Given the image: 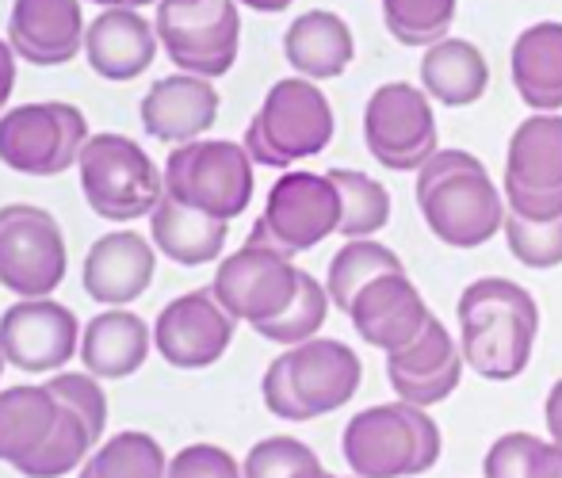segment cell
Returning <instances> with one entry per match:
<instances>
[{"instance_id": "cell-37", "label": "cell", "mask_w": 562, "mask_h": 478, "mask_svg": "<svg viewBox=\"0 0 562 478\" xmlns=\"http://www.w3.org/2000/svg\"><path fill=\"white\" fill-rule=\"evenodd\" d=\"M505 245L525 268H559L562 265V219L555 222H528L520 214H505Z\"/></svg>"}, {"instance_id": "cell-11", "label": "cell", "mask_w": 562, "mask_h": 478, "mask_svg": "<svg viewBox=\"0 0 562 478\" xmlns=\"http://www.w3.org/2000/svg\"><path fill=\"white\" fill-rule=\"evenodd\" d=\"M363 142L383 169L422 173V165L440 149V126L429 92L406 81L379 85L363 108Z\"/></svg>"}, {"instance_id": "cell-2", "label": "cell", "mask_w": 562, "mask_h": 478, "mask_svg": "<svg viewBox=\"0 0 562 478\" xmlns=\"http://www.w3.org/2000/svg\"><path fill=\"white\" fill-rule=\"evenodd\" d=\"M417 207L437 242L451 249H479L505 230V191L486 165L467 149L440 146L417 173Z\"/></svg>"}, {"instance_id": "cell-15", "label": "cell", "mask_w": 562, "mask_h": 478, "mask_svg": "<svg viewBox=\"0 0 562 478\" xmlns=\"http://www.w3.org/2000/svg\"><path fill=\"white\" fill-rule=\"evenodd\" d=\"M234 318L223 310L211 287L188 291L172 299L154 322V348L165 356V364L180 371L211 368L226 356L234 341Z\"/></svg>"}, {"instance_id": "cell-26", "label": "cell", "mask_w": 562, "mask_h": 478, "mask_svg": "<svg viewBox=\"0 0 562 478\" xmlns=\"http://www.w3.org/2000/svg\"><path fill=\"white\" fill-rule=\"evenodd\" d=\"M61 402L50 387H8L0 390V464L20 471L54 436Z\"/></svg>"}, {"instance_id": "cell-23", "label": "cell", "mask_w": 562, "mask_h": 478, "mask_svg": "<svg viewBox=\"0 0 562 478\" xmlns=\"http://www.w3.org/2000/svg\"><path fill=\"white\" fill-rule=\"evenodd\" d=\"M509 74L517 96L536 115L562 111V23L540 20L517 35L509 54Z\"/></svg>"}, {"instance_id": "cell-29", "label": "cell", "mask_w": 562, "mask_h": 478, "mask_svg": "<svg viewBox=\"0 0 562 478\" xmlns=\"http://www.w3.org/2000/svg\"><path fill=\"white\" fill-rule=\"evenodd\" d=\"M386 273H406L398 253H394L391 245L375 242V237H356V242L340 245V249L334 253V260H329L326 291H329V299H334V307L348 314V307L356 302V294Z\"/></svg>"}, {"instance_id": "cell-17", "label": "cell", "mask_w": 562, "mask_h": 478, "mask_svg": "<svg viewBox=\"0 0 562 478\" xmlns=\"http://www.w3.org/2000/svg\"><path fill=\"white\" fill-rule=\"evenodd\" d=\"M348 322L360 333V341L391 356L432 322V310L406 273H386L356 294V302L348 307Z\"/></svg>"}, {"instance_id": "cell-44", "label": "cell", "mask_w": 562, "mask_h": 478, "mask_svg": "<svg viewBox=\"0 0 562 478\" xmlns=\"http://www.w3.org/2000/svg\"><path fill=\"white\" fill-rule=\"evenodd\" d=\"M92 4H100V8H146V4H161V0H92Z\"/></svg>"}, {"instance_id": "cell-14", "label": "cell", "mask_w": 562, "mask_h": 478, "mask_svg": "<svg viewBox=\"0 0 562 478\" xmlns=\"http://www.w3.org/2000/svg\"><path fill=\"white\" fill-rule=\"evenodd\" d=\"M0 353L12 368L54 376L81 353V322L54 299H20L0 318Z\"/></svg>"}, {"instance_id": "cell-1", "label": "cell", "mask_w": 562, "mask_h": 478, "mask_svg": "<svg viewBox=\"0 0 562 478\" xmlns=\"http://www.w3.org/2000/svg\"><path fill=\"white\" fill-rule=\"evenodd\" d=\"M459 353L474 376L509 382L532 364L540 307L536 294L505 276H482L467 284L456 302Z\"/></svg>"}, {"instance_id": "cell-40", "label": "cell", "mask_w": 562, "mask_h": 478, "mask_svg": "<svg viewBox=\"0 0 562 478\" xmlns=\"http://www.w3.org/2000/svg\"><path fill=\"white\" fill-rule=\"evenodd\" d=\"M505 191V203H509L513 214L528 222H555L562 219V191H525V188H513L502 185Z\"/></svg>"}, {"instance_id": "cell-24", "label": "cell", "mask_w": 562, "mask_h": 478, "mask_svg": "<svg viewBox=\"0 0 562 478\" xmlns=\"http://www.w3.org/2000/svg\"><path fill=\"white\" fill-rule=\"evenodd\" d=\"M154 348V325H146L138 314L115 307L97 314L81 330V364L97 379H126L146 364Z\"/></svg>"}, {"instance_id": "cell-3", "label": "cell", "mask_w": 562, "mask_h": 478, "mask_svg": "<svg viewBox=\"0 0 562 478\" xmlns=\"http://www.w3.org/2000/svg\"><path fill=\"white\" fill-rule=\"evenodd\" d=\"M360 379L363 364L345 341L314 337L268 364L260 394L280 421H314L352 402Z\"/></svg>"}, {"instance_id": "cell-32", "label": "cell", "mask_w": 562, "mask_h": 478, "mask_svg": "<svg viewBox=\"0 0 562 478\" xmlns=\"http://www.w3.org/2000/svg\"><path fill=\"white\" fill-rule=\"evenodd\" d=\"M482 478H562V456L548 436L505 433L490 444Z\"/></svg>"}, {"instance_id": "cell-30", "label": "cell", "mask_w": 562, "mask_h": 478, "mask_svg": "<svg viewBox=\"0 0 562 478\" xmlns=\"http://www.w3.org/2000/svg\"><path fill=\"white\" fill-rule=\"evenodd\" d=\"M169 475V456L149 433H115L112 441H104L77 478H165Z\"/></svg>"}, {"instance_id": "cell-36", "label": "cell", "mask_w": 562, "mask_h": 478, "mask_svg": "<svg viewBox=\"0 0 562 478\" xmlns=\"http://www.w3.org/2000/svg\"><path fill=\"white\" fill-rule=\"evenodd\" d=\"M245 478H326L318 452L295 436H268L249 448L241 464Z\"/></svg>"}, {"instance_id": "cell-10", "label": "cell", "mask_w": 562, "mask_h": 478, "mask_svg": "<svg viewBox=\"0 0 562 478\" xmlns=\"http://www.w3.org/2000/svg\"><path fill=\"white\" fill-rule=\"evenodd\" d=\"M89 123L74 103H23L0 115V162L23 177H58L81 162Z\"/></svg>"}, {"instance_id": "cell-46", "label": "cell", "mask_w": 562, "mask_h": 478, "mask_svg": "<svg viewBox=\"0 0 562 478\" xmlns=\"http://www.w3.org/2000/svg\"><path fill=\"white\" fill-rule=\"evenodd\" d=\"M326 478H340V475H329V471H326ZM352 478H356V475H352Z\"/></svg>"}, {"instance_id": "cell-9", "label": "cell", "mask_w": 562, "mask_h": 478, "mask_svg": "<svg viewBox=\"0 0 562 478\" xmlns=\"http://www.w3.org/2000/svg\"><path fill=\"white\" fill-rule=\"evenodd\" d=\"M340 230V191L329 173H303L288 169L268 191V203L260 219L252 222V245L295 257Z\"/></svg>"}, {"instance_id": "cell-18", "label": "cell", "mask_w": 562, "mask_h": 478, "mask_svg": "<svg viewBox=\"0 0 562 478\" xmlns=\"http://www.w3.org/2000/svg\"><path fill=\"white\" fill-rule=\"evenodd\" d=\"M81 0H15L8 46L27 66H66L85 51Z\"/></svg>"}, {"instance_id": "cell-27", "label": "cell", "mask_w": 562, "mask_h": 478, "mask_svg": "<svg viewBox=\"0 0 562 478\" xmlns=\"http://www.w3.org/2000/svg\"><path fill=\"white\" fill-rule=\"evenodd\" d=\"M502 185L525 191H562V115H528L513 131Z\"/></svg>"}, {"instance_id": "cell-7", "label": "cell", "mask_w": 562, "mask_h": 478, "mask_svg": "<svg viewBox=\"0 0 562 478\" xmlns=\"http://www.w3.org/2000/svg\"><path fill=\"white\" fill-rule=\"evenodd\" d=\"M165 196L211 219H237L252 203V157L241 142L200 138L165 157Z\"/></svg>"}, {"instance_id": "cell-8", "label": "cell", "mask_w": 562, "mask_h": 478, "mask_svg": "<svg viewBox=\"0 0 562 478\" xmlns=\"http://www.w3.org/2000/svg\"><path fill=\"white\" fill-rule=\"evenodd\" d=\"M154 27L172 66L207 81L226 77L241 51L237 0H161Z\"/></svg>"}, {"instance_id": "cell-21", "label": "cell", "mask_w": 562, "mask_h": 478, "mask_svg": "<svg viewBox=\"0 0 562 478\" xmlns=\"http://www.w3.org/2000/svg\"><path fill=\"white\" fill-rule=\"evenodd\" d=\"M157 27L134 8H104L85 31V58L92 74L104 81H134L142 77L157 58Z\"/></svg>"}, {"instance_id": "cell-34", "label": "cell", "mask_w": 562, "mask_h": 478, "mask_svg": "<svg viewBox=\"0 0 562 478\" xmlns=\"http://www.w3.org/2000/svg\"><path fill=\"white\" fill-rule=\"evenodd\" d=\"M329 291L326 284H318L311 273H303V280H299V294L291 299V307L283 310L280 318H272V322L257 325V333L265 341H276V345H306V341L318 337V330L326 325V314H329Z\"/></svg>"}, {"instance_id": "cell-38", "label": "cell", "mask_w": 562, "mask_h": 478, "mask_svg": "<svg viewBox=\"0 0 562 478\" xmlns=\"http://www.w3.org/2000/svg\"><path fill=\"white\" fill-rule=\"evenodd\" d=\"M46 387L54 390V398H58L66 410H74L77 418L89 425V433L97 436V444H100L104 425H108V398H104V390H100V379L89 376V371H58Z\"/></svg>"}, {"instance_id": "cell-42", "label": "cell", "mask_w": 562, "mask_h": 478, "mask_svg": "<svg viewBox=\"0 0 562 478\" xmlns=\"http://www.w3.org/2000/svg\"><path fill=\"white\" fill-rule=\"evenodd\" d=\"M12 89H15V51L0 38V111H4Z\"/></svg>"}, {"instance_id": "cell-35", "label": "cell", "mask_w": 562, "mask_h": 478, "mask_svg": "<svg viewBox=\"0 0 562 478\" xmlns=\"http://www.w3.org/2000/svg\"><path fill=\"white\" fill-rule=\"evenodd\" d=\"M92 448H97V436L89 433V425H85L74 410L61 405L54 436L46 441V448L38 452L35 459H27V464L20 467V475L23 478H61L69 471H81L85 459L92 456Z\"/></svg>"}, {"instance_id": "cell-13", "label": "cell", "mask_w": 562, "mask_h": 478, "mask_svg": "<svg viewBox=\"0 0 562 478\" xmlns=\"http://www.w3.org/2000/svg\"><path fill=\"white\" fill-rule=\"evenodd\" d=\"M299 280H303V268L291 265V257L268 245L245 242L218 265L211 291L234 322H249L257 330L291 307V299L299 294Z\"/></svg>"}, {"instance_id": "cell-6", "label": "cell", "mask_w": 562, "mask_h": 478, "mask_svg": "<svg viewBox=\"0 0 562 478\" xmlns=\"http://www.w3.org/2000/svg\"><path fill=\"white\" fill-rule=\"evenodd\" d=\"M77 169H81L85 203L108 222L146 219L165 196V173L126 134H92L85 142Z\"/></svg>"}, {"instance_id": "cell-12", "label": "cell", "mask_w": 562, "mask_h": 478, "mask_svg": "<svg viewBox=\"0 0 562 478\" xmlns=\"http://www.w3.org/2000/svg\"><path fill=\"white\" fill-rule=\"evenodd\" d=\"M66 237L50 211L35 203L0 207V287L15 299H50L66 280Z\"/></svg>"}, {"instance_id": "cell-43", "label": "cell", "mask_w": 562, "mask_h": 478, "mask_svg": "<svg viewBox=\"0 0 562 478\" xmlns=\"http://www.w3.org/2000/svg\"><path fill=\"white\" fill-rule=\"evenodd\" d=\"M241 8H252V12H265V15H276L283 12V8H291L295 0H237Z\"/></svg>"}, {"instance_id": "cell-31", "label": "cell", "mask_w": 562, "mask_h": 478, "mask_svg": "<svg viewBox=\"0 0 562 478\" xmlns=\"http://www.w3.org/2000/svg\"><path fill=\"white\" fill-rule=\"evenodd\" d=\"M329 180L340 191V237H375L391 222V191L360 169H329Z\"/></svg>"}, {"instance_id": "cell-19", "label": "cell", "mask_w": 562, "mask_h": 478, "mask_svg": "<svg viewBox=\"0 0 562 478\" xmlns=\"http://www.w3.org/2000/svg\"><path fill=\"white\" fill-rule=\"evenodd\" d=\"M154 268H157L154 242L134 234V230H115V234L97 237L92 249L85 253L81 287L100 307L115 310L146 294V287L154 284Z\"/></svg>"}, {"instance_id": "cell-41", "label": "cell", "mask_w": 562, "mask_h": 478, "mask_svg": "<svg viewBox=\"0 0 562 478\" xmlns=\"http://www.w3.org/2000/svg\"><path fill=\"white\" fill-rule=\"evenodd\" d=\"M543 421H548V441L559 448L562 456V379L548 390V402H543Z\"/></svg>"}, {"instance_id": "cell-4", "label": "cell", "mask_w": 562, "mask_h": 478, "mask_svg": "<svg viewBox=\"0 0 562 478\" xmlns=\"http://www.w3.org/2000/svg\"><path fill=\"white\" fill-rule=\"evenodd\" d=\"M340 452L356 478H414L440 464L445 436L429 410L386 402L368 405L348 421Z\"/></svg>"}, {"instance_id": "cell-22", "label": "cell", "mask_w": 562, "mask_h": 478, "mask_svg": "<svg viewBox=\"0 0 562 478\" xmlns=\"http://www.w3.org/2000/svg\"><path fill=\"white\" fill-rule=\"evenodd\" d=\"M283 58L295 69V77H306L314 85L334 81L356 58L352 27L337 12L311 8L299 20H291V27L283 31Z\"/></svg>"}, {"instance_id": "cell-33", "label": "cell", "mask_w": 562, "mask_h": 478, "mask_svg": "<svg viewBox=\"0 0 562 478\" xmlns=\"http://www.w3.org/2000/svg\"><path fill=\"white\" fill-rule=\"evenodd\" d=\"M456 8L459 0H383V23L394 43L429 51L448 38Z\"/></svg>"}, {"instance_id": "cell-25", "label": "cell", "mask_w": 562, "mask_h": 478, "mask_svg": "<svg viewBox=\"0 0 562 478\" xmlns=\"http://www.w3.org/2000/svg\"><path fill=\"white\" fill-rule=\"evenodd\" d=\"M226 237L229 222L177 203L172 196H161V203L149 214V242H154V249L184 268H200L218 260L226 249Z\"/></svg>"}, {"instance_id": "cell-20", "label": "cell", "mask_w": 562, "mask_h": 478, "mask_svg": "<svg viewBox=\"0 0 562 478\" xmlns=\"http://www.w3.org/2000/svg\"><path fill=\"white\" fill-rule=\"evenodd\" d=\"M138 119L149 138L169 142V146H188L200 142L218 119V89L207 77L172 74L161 77L146 96H142Z\"/></svg>"}, {"instance_id": "cell-39", "label": "cell", "mask_w": 562, "mask_h": 478, "mask_svg": "<svg viewBox=\"0 0 562 478\" xmlns=\"http://www.w3.org/2000/svg\"><path fill=\"white\" fill-rule=\"evenodd\" d=\"M165 478H245L237 459L218 444H188L169 459Z\"/></svg>"}, {"instance_id": "cell-16", "label": "cell", "mask_w": 562, "mask_h": 478, "mask_svg": "<svg viewBox=\"0 0 562 478\" xmlns=\"http://www.w3.org/2000/svg\"><path fill=\"white\" fill-rule=\"evenodd\" d=\"M463 368L467 364L459 353V341L451 337V330L437 314L406 348L386 356V379H391L398 402L422 405V410L451 398V390H459Z\"/></svg>"}, {"instance_id": "cell-28", "label": "cell", "mask_w": 562, "mask_h": 478, "mask_svg": "<svg viewBox=\"0 0 562 478\" xmlns=\"http://www.w3.org/2000/svg\"><path fill=\"white\" fill-rule=\"evenodd\" d=\"M422 89L445 108H471L490 89L486 54L467 38H445L422 58Z\"/></svg>"}, {"instance_id": "cell-5", "label": "cell", "mask_w": 562, "mask_h": 478, "mask_svg": "<svg viewBox=\"0 0 562 478\" xmlns=\"http://www.w3.org/2000/svg\"><path fill=\"white\" fill-rule=\"evenodd\" d=\"M337 119L326 92L306 77H283L268 89L260 111L245 126L241 146L249 149L252 165L288 173L295 162L318 157L334 142Z\"/></svg>"}, {"instance_id": "cell-45", "label": "cell", "mask_w": 562, "mask_h": 478, "mask_svg": "<svg viewBox=\"0 0 562 478\" xmlns=\"http://www.w3.org/2000/svg\"><path fill=\"white\" fill-rule=\"evenodd\" d=\"M4 364H8V360H4V353H0V376H4Z\"/></svg>"}]
</instances>
